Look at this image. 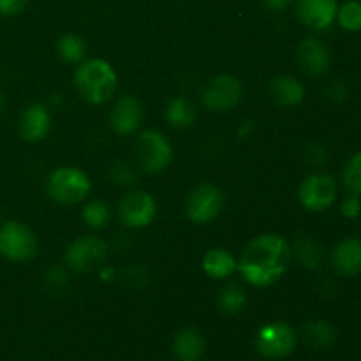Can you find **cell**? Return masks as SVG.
<instances>
[{
    "label": "cell",
    "mask_w": 361,
    "mask_h": 361,
    "mask_svg": "<svg viewBox=\"0 0 361 361\" xmlns=\"http://www.w3.org/2000/svg\"><path fill=\"white\" fill-rule=\"evenodd\" d=\"M207 342L196 328H183L175 335L173 355L178 361H200L203 358Z\"/></svg>",
    "instance_id": "obj_18"
},
{
    "label": "cell",
    "mask_w": 361,
    "mask_h": 361,
    "mask_svg": "<svg viewBox=\"0 0 361 361\" xmlns=\"http://www.w3.org/2000/svg\"><path fill=\"white\" fill-rule=\"evenodd\" d=\"M134 152L140 169L148 175H159L171 166L173 147L159 130L141 133L134 143Z\"/></svg>",
    "instance_id": "obj_4"
},
{
    "label": "cell",
    "mask_w": 361,
    "mask_h": 361,
    "mask_svg": "<svg viewBox=\"0 0 361 361\" xmlns=\"http://www.w3.org/2000/svg\"><path fill=\"white\" fill-rule=\"evenodd\" d=\"M337 0H295V14L309 30L324 32L337 20Z\"/></svg>",
    "instance_id": "obj_12"
},
{
    "label": "cell",
    "mask_w": 361,
    "mask_h": 361,
    "mask_svg": "<svg viewBox=\"0 0 361 361\" xmlns=\"http://www.w3.org/2000/svg\"><path fill=\"white\" fill-rule=\"evenodd\" d=\"M341 180L348 194L361 197V150L348 159L341 173Z\"/></svg>",
    "instance_id": "obj_27"
},
{
    "label": "cell",
    "mask_w": 361,
    "mask_h": 361,
    "mask_svg": "<svg viewBox=\"0 0 361 361\" xmlns=\"http://www.w3.org/2000/svg\"><path fill=\"white\" fill-rule=\"evenodd\" d=\"M268 94H270L271 102L277 108L289 109L302 104L303 99H305V87L296 78L288 76V74H281V76H275L270 81Z\"/></svg>",
    "instance_id": "obj_17"
},
{
    "label": "cell",
    "mask_w": 361,
    "mask_h": 361,
    "mask_svg": "<svg viewBox=\"0 0 361 361\" xmlns=\"http://www.w3.org/2000/svg\"><path fill=\"white\" fill-rule=\"evenodd\" d=\"M90 190L88 175L74 166H60L46 180V192L59 204H80L87 200Z\"/></svg>",
    "instance_id": "obj_3"
},
{
    "label": "cell",
    "mask_w": 361,
    "mask_h": 361,
    "mask_svg": "<svg viewBox=\"0 0 361 361\" xmlns=\"http://www.w3.org/2000/svg\"><path fill=\"white\" fill-rule=\"evenodd\" d=\"M224 208V194L214 183H200L189 192L185 201L187 219L194 224H208L221 215Z\"/></svg>",
    "instance_id": "obj_9"
},
{
    "label": "cell",
    "mask_w": 361,
    "mask_h": 361,
    "mask_svg": "<svg viewBox=\"0 0 361 361\" xmlns=\"http://www.w3.org/2000/svg\"><path fill=\"white\" fill-rule=\"evenodd\" d=\"M291 263V243L284 236L267 233L247 243L238 259V271L254 288H270L288 274Z\"/></svg>",
    "instance_id": "obj_1"
},
{
    "label": "cell",
    "mask_w": 361,
    "mask_h": 361,
    "mask_svg": "<svg viewBox=\"0 0 361 361\" xmlns=\"http://www.w3.org/2000/svg\"><path fill=\"white\" fill-rule=\"evenodd\" d=\"M143 123V106L134 95H122L113 104L109 126L120 136H133Z\"/></svg>",
    "instance_id": "obj_14"
},
{
    "label": "cell",
    "mask_w": 361,
    "mask_h": 361,
    "mask_svg": "<svg viewBox=\"0 0 361 361\" xmlns=\"http://www.w3.org/2000/svg\"><path fill=\"white\" fill-rule=\"evenodd\" d=\"M338 197V183L330 173L316 171L300 183L298 200L305 210L321 214L330 210Z\"/></svg>",
    "instance_id": "obj_7"
},
{
    "label": "cell",
    "mask_w": 361,
    "mask_h": 361,
    "mask_svg": "<svg viewBox=\"0 0 361 361\" xmlns=\"http://www.w3.org/2000/svg\"><path fill=\"white\" fill-rule=\"evenodd\" d=\"M296 62L309 78H321L330 71L331 51L321 39L310 35L298 44Z\"/></svg>",
    "instance_id": "obj_13"
},
{
    "label": "cell",
    "mask_w": 361,
    "mask_h": 361,
    "mask_svg": "<svg viewBox=\"0 0 361 361\" xmlns=\"http://www.w3.org/2000/svg\"><path fill=\"white\" fill-rule=\"evenodd\" d=\"M293 259L298 261L307 270H317L323 264V245L310 236H300L291 245Z\"/></svg>",
    "instance_id": "obj_21"
},
{
    "label": "cell",
    "mask_w": 361,
    "mask_h": 361,
    "mask_svg": "<svg viewBox=\"0 0 361 361\" xmlns=\"http://www.w3.org/2000/svg\"><path fill=\"white\" fill-rule=\"evenodd\" d=\"M263 4L270 11H277V13H282V11H288L289 7L295 4V0H263Z\"/></svg>",
    "instance_id": "obj_32"
},
{
    "label": "cell",
    "mask_w": 361,
    "mask_h": 361,
    "mask_svg": "<svg viewBox=\"0 0 361 361\" xmlns=\"http://www.w3.org/2000/svg\"><path fill=\"white\" fill-rule=\"evenodd\" d=\"M118 219L126 228L143 229L155 221L157 215V201L150 192L141 189H133L123 194L118 201Z\"/></svg>",
    "instance_id": "obj_10"
},
{
    "label": "cell",
    "mask_w": 361,
    "mask_h": 361,
    "mask_svg": "<svg viewBox=\"0 0 361 361\" xmlns=\"http://www.w3.org/2000/svg\"><path fill=\"white\" fill-rule=\"evenodd\" d=\"M108 245L97 236H80L67 245L63 263L76 274H90L104 267L108 259Z\"/></svg>",
    "instance_id": "obj_6"
},
{
    "label": "cell",
    "mask_w": 361,
    "mask_h": 361,
    "mask_svg": "<svg viewBox=\"0 0 361 361\" xmlns=\"http://www.w3.org/2000/svg\"><path fill=\"white\" fill-rule=\"evenodd\" d=\"M243 99L242 81L231 74H221L208 81L201 90V102L210 111H229Z\"/></svg>",
    "instance_id": "obj_11"
},
{
    "label": "cell",
    "mask_w": 361,
    "mask_h": 361,
    "mask_svg": "<svg viewBox=\"0 0 361 361\" xmlns=\"http://www.w3.org/2000/svg\"><path fill=\"white\" fill-rule=\"evenodd\" d=\"M338 27L351 34L361 32V0H345L338 4L337 20Z\"/></svg>",
    "instance_id": "obj_26"
},
{
    "label": "cell",
    "mask_w": 361,
    "mask_h": 361,
    "mask_svg": "<svg viewBox=\"0 0 361 361\" xmlns=\"http://www.w3.org/2000/svg\"><path fill=\"white\" fill-rule=\"evenodd\" d=\"M109 176H111V180L116 183V185H122V187L134 185L137 180L136 169H134L130 164H127V162H116V164L111 168V171H109Z\"/></svg>",
    "instance_id": "obj_28"
},
{
    "label": "cell",
    "mask_w": 361,
    "mask_h": 361,
    "mask_svg": "<svg viewBox=\"0 0 361 361\" xmlns=\"http://www.w3.org/2000/svg\"><path fill=\"white\" fill-rule=\"evenodd\" d=\"M302 337L314 351H328L337 342V330L331 323L324 319H314L303 326Z\"/></svg>",
    "instance_id": "obj_20"
},
{
    "label": "cell",
    "mask_w": 361,
    "mask_h": 361,
    "mask_svg": "<svg viewBox=\"0 0 361 361\" xmlns=\"http://www.w3.org/2000/svg\"><path fill=\"white\" fill-rule=\"evenodd\" d=\"M331 268L341 277H356L361 274V236L338 240L330 252Z\"/></svg>",
    "instance_id": "obj_16"
},
{
    "label": "cell",
    "mask_w": 361,
    "mask_h": 361,
    "mask_svg": "<svg viewBox=\"0 0 361 361\" xmlns=\"http://www.w3.org/2000/svg\"><path fill=\"white\" fill-rule=\"evenodd\" d=\"M298 342L295 328L282 321L263 324L256 335V349L268 360H282L291 355Z\"/></svg>",
    "instance_id": "obj_8"
},
{
    "label": "cell",
    "mask_w": 361,
    "mask_h": 361,
    "mask_svg": "<svg viewBox=\"0 0 361 361\" xmlns=\"http://www.w3.org/2000/svg\"><path fill=\"white\" fill-rule=\"evenodd\" d=\"M85 224L92 229H104L111 222V207L104 200H94L81 210Z\"/></svg>",
    "instance_id": "obj_25"
},
{
    "label": "cell",
    "mask_w": 361,
    "mask_h": 361,
    "mask_svg": "<svg viewBox=\"0 0 361 361\" xmlns=\"http://www.w3.org/2000/svg\"><path fill=\"white\" fill-rule=\"evenodd\" d=\"M51 130V113L44 104H28L18 118V134L27 143L42 141Z\"/></svg>",
    "instance_id": "obj_15"
},
{
    "label": "cell",
    "mask_w": 361,
    "mask_h": 361,
    "mask_svg": "<svg viewBox=\"0 0 361 361\" xmlns=\"http://www.w3.org/2000/svg\"><path fill=\"white\" fill-rule=\"evenodd\" d=\"M196 115V106L185 97L171 99L164 111V116L169 126L176 127V129H185V127L192 126Z\"/></svg>",
    "instance_id": "obj_22"
},
{
    "label": "cell",
    "mask_w": 361,
    "mask_h": 361,
    "mask_svg": "<svg viewBox=\"0 0 361 361\" xmlns=\"http://www.w3.org/2000/svg\"><path fill=\"white\" fill-rule=\"evenodd\" d=\"M56 51L66 63L80 66L87 56V42L78 34H63L56 42Z\"/></svg>",
    "instance_id": "obj_24"
},
{
    "label": "cell",
    "mask_w": 361,
    "mask_h": 361,
    "mask_svg": "<svg viewBox=\"0 0 361 361\" xmlns=\"http://www.w3.org/2000/svg\"><path fill=\"white\" fill-rule=\"evenodd\" d=\"M326 94L334 102H344L345 99L349 97V88L344 81L337 80L335 83H331L330 87H328Z\"/></svg>",
    "instance_id": "obj_31"
},
{
    "label": "cell",
    "mask_w": 361,
    "mask_h": 361,
    "mask_svg": "<svg viewBox=\"0 0 361 361\" xmlns=\"http://www.w3.org/2000/svg\"><path fill=\"white\" fill-rule=\"evenodd\" d=\"M341 214L345 219H358L361 215V197L348 194L341 203Z\"/></svg>",
    "instance_id": "obj_29"
},
{
    "label": "cell",
    "mask_w": 361,
    "mask_h": 361,
    "mask_svg": "<svg viewBox=\"0 0 361 361\" xmlns=\"http://www.w3.org/2000/svg\"><path fill=\"white\" fill-rule=\"evenodd\" d=\"M74 87L85 102L101 106L115 95L118 78L111 63L104 59L83 60L74 73Z\"/></svg>",
    "instance_id": "obj_2"
},
{
    "label": "cell",
    "mask_w": 361,
    "mask_h": 361,
    "mask_svg": "<svg viewBox=\"0 0 361 361\" xmlns=\"http://www.w3.org/2000/svg\"><path fill=\"white\" fill-rule=\"evenodd\" d=\"M39 240L27 224L7 221L0 224V256L14 263H25L37 256Z\"/></svg>",
    "instance_id": "obj_5"
},
{
    "label": "cell",
    "mask_w": 361,
    "mask_h": 361,
    "mask_svg": "<svg viewBox=\"0 0 361 361\" xmlns=\"http://www.w3.org/2000/svg\"><path fill=\"white\" fill-rule=\"evenodd\" d=\"M217 305L226 316H238L247 307V293L240 284L229 282L219 291Z\"/></svg>",
    "instance_id": "obj_23"
},
{
    "label": "cell",
    "mask_w": 361,
    "mask_h": 361,
    "mask_svg": "<svg viewBox=\"0 0 361 361\" xmlns=\"http://www.w3.org/2000/svg\"><path fill=\"white\" fill-rule=\"evenodd\" d=\"M28 0H0V14L2 16H16L23 13Z\"/></svg>",
    "instance_id": "obj_30"
},
{
    "label": "cell",
    "mask_w": 361,
    "mask_h": 361,
    "mask_svg": "<svg viewBox=\"0 0 361 361\" xmlns=\"http://www.w3.org/2000/svg\"><path fill=\"white\" fill-rule=\"evenodd\" d=\"M204 275H208L214 281H224L229 279L238 270V261L229 250L226 249H210L203 257Z\"/></svg>",
    "instance_id": "obj_19"
},
{
    "label": "cell",
    "mask_w": 361,
    "mask_h": 361,
    "mask_svg": "<svg viewBox=\"0 0 361 361\" xmlns=\"http://www.w3.org/2000/svg\"><path fill=\"white\" fill-rule=\"evenodd\" d=\"M4 108H6V95H4L2 92H0V115H2Z\"/></svg>",
    "instance_id": "obj_33"
}]
</instances>
